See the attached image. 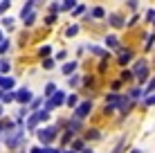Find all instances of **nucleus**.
<instances>
[{
	"mask_svg": "<svg viewBox=\"0 0 155 153\" xmlns=\"http://www.w3.org/2000/svg\"><path fill=\"white\" fill-rule=\"evenodd\" d=\"M25 135H27L25 126H16L14 131H9V133L5 135L2 140H0V144H2L7 151H14V153H18L20 149H25Z\"/></svg>",
	"mask_w": 155,
	"mask_h": 153,
	"instance_id": "f257e3e1",
	"label": "nucleus"
},
{
	"mask_svg": "<svg viewBox=\"0 0 155 153\" xmlns=\"http://www.w3.org/2000/svg\"><path fill=\"white\" fill-rule=\"evenodd\" d=\"M58 135H61V128H58L56 124L41 126V128L36 131V142H38L41 146H54V142L58 140Z\"/></svg>",
	"mask_w": 155,
	"mask_h": 153,
	"instance_id": "f03ea898",
	"label": "nucleus"
},
{
	"mask_svg": "<svg viewBox=\"0 0 155 153\" xmlns=\"http://www.w3.org/2000/svg\"><path fill=\"white\" fill-rule=\"evenodd\" d=\"M92 108H94V106H92V99H83V101H79V106L74 108L72 117H74V119H81V122H83L85 117H90Z\"/></svg>",
	"mask_w": 155,
	"mask_h": 153,
	"instance_id": "7ed1b4c3",
	"label": "nucleus"
},
{
	"mask_svg": "<svg viewBox=\"0 0 155 153\" xmlns=\"http://www.w3.org/2000/svg\"><path fill=\"white\" fill-rule=\"evenodd\" d=\"M14 92H16V104H18V106H29V104L34 101V92H31V88H27V86L18 88V90H14Z\"/></svg>",
	"mask_w": 155,
	"mask_h": 153,
	"instance_id": "20e7f679",
	"label": "nucleus"
},
{
	"mask_svg": "<svg viewBox=\"0 0 155 153\" xmlns=\"http://www.w3.org/2000/svg\"><path fill=\"white\" fill-rule=\"evenodd\" d=\"M133 77H137V81L140 83H144L148 79V65H146V61H137L135 63V68H133Z\"/></svg>",
	"mask_w": 155,
	"mask_h": 153,
	"instance_id": "39448f33",
	"label": "nucleus"
},
{
	"mask_svg": "<svg viewBox=\"0 0 155 153\" xmlns=\"http://www.w3.org/2000/svg\"><path fill=\"white\" fill-rule=\"evenodd\" d=\"M85 50L90 52V54H94V56H99V59H104V61H108L110 59V52H106L104 47H99V45H85Z\"/></svg>",
	"mask_w": 155,
	"mask_h": 153,
	"instance_id": "423d86ee",
	"label": "nucleus"
},
{
	"mask_svg": "<svg viewBox=\"0 0 155 153\" xmlns=\"http://www.w3.org/2000/svg\"><path fill=\"white\" fill-rule=\"evenodd\" d=\"M68 149H70V151H74V153H81V151H85V149H88V146H85V140L81 138V135H77V138H74V140L70 142V146H68Z\"/></svg>",
	"mask_w": 155,
	"mask_h": 153,
	"instance_id": "0eeeda50",
	"label": "nucleus"
},
{
	"mask_svg": "<svg viewBox=\"0 0 155 153\" xmlns=\"http://www.w3.org/2000/svg\"><path fill=\"white\" fill-rule=\"evenodd\" d=\"M14 86H16L14 77H0V90L2 92H14Z\"/></svg>",
	"mask_w": 155,
	"mask_h": 153,
	"instance_id": "6e6552de",
	"label": "nucleus"
},
{
	"mask_svg": "<svg viewBox=\"0 0 155 153\" xmlns=\"http://www.w3.org/2000/svg\"><path fill=\"white\" fill-rule=\"evenodd\" d=\"M77 68H79V61H68V63H63L61 72L65 77H72V75H77Z\"/></svg>",
	"mask_w": 155,
	"mask_h": 153,
	"instance_id": "1a4fd4ad",
	"label": "nucleus"
},
{
	"mask_svg": "<svg viewBox=\"0 0 155 153\" xmlns=\"http://www.w3.org/2000/svg\"><path fill=\"white\" fill-rule=\"evenodd\" d=\"M108 23L113 25V27H124L126 20H124V16H121V14H108Z\"/></svg>",
	"mask_w": 155,
	"mask_h": 153,
	"instance_id": "9d476101",
	"label": "nucleus"
},
{
	"mask_svg": "<svg viewBox=\"0 0 155 153\" xmlns=\"http://www.w3.org/2000/svg\"><path fill=\"white\" fill-rule=\"evenodd\" d=\"M36 56H38V59H52V45H41L38 50H36Z\"/></svg>",
	"mask_w": 155,
	"mask_h": 153,
	"instance_id": "9b49d317",
	"label": "nucleus"
},
{
	"mask_svg": "<svg viewBox=\"0 0 155 153\" xmlns=\"http://www.w3.org/2000/svg\"><path fill=\"white\" fill-rule=\"evenodd\" d=\"M0 27L12 32V29L16 27V18H12V16H2V18H0Z\"/></svg>",
	"mask_w": 155,
	"mask_h": 153,
	"instance_id": "f8f14e48",
	"label": "nucleus"
},
{
	"mask_svg": "<svg viewBox=\"0 0 155 153\" xmlns=\"http://www.w3.org/2000/svg\"><path fill=\"white\" fill-rule=\"evenodd\" d=\"M81 138H83L85 142H88V140H99V138H101V133H99V128H85Z\"/></svg>",
	"mask_w": 155,
	"mask_h": 153,
	"instance_id": "ddd939ff",
	"label": "nucleus"
},
{
	"mask_svg": "<svg viewBox=\"0 0 155 153\" xmlns=\"http://www.w3.org/2000/svg\"><path fill=\"white\" fill-rule=\"evenodd\" d=\"M9 70H12V61L7 56L0 59V77H9Z\"/></svg>",
	"mask_w": 155,
	"mask_h": 153,
	"instance_id": "4468645a",
	"label": "nucleus"
},
{
	"mask_svg": "<svg viewBox=\"0 0 155 153\" xmlns=\"http://www.w3.org/2000/svg\"><path fill=\"white\" fill-rule=\"evenodd\" d=\"M36 20H38V12H34V14H29L27 18H23V25H25L27 29H31V27L36 25Z\"/></svg>",
	"mask_w": 155,
	"mask_h": 153,
	"instance_id": "2eb2a0df",
	"label": "nucleus"
},
{
	"mask_svg": "<svg viewBox=\"0 0 155 153\" xmlns=\"http://www.w3.org/2000/svg\"><path fill=\"white\" fill-rule=\"evenodd\" d=\"M88 16H90L92 20H99V18H104V16H106V12H104V7H92V9L88 12Z\"/></svg>",
	"mask_w": 155,
	"mask_h": 153,
	"instance_id": "dca6fc26",
	"label": "nucleus"
},
{
	"mask_svg": "<svg viewBox=\"0 0 155 153\" xmlns=\"http://www.w3.org/2000/svg\"><path fill=\"white\" fill-rule=\"evenodd\" d=\"M106 47H110V50H119V38H117L115 34L106 36Z\"/></svg>",
	"mask_w": 155,
	"mask_h": 153,
	"instance_id": "f3484780",
	"label": "nucleus"
},
{
	"mask_svg": "<svg viewBox=\"0 0 155 153\" xmlns=\"http://www.w3.org/2000/svg\"><path fill=\"white\" fill-rule=\"evenodd\" d=\"M56 90H58V88H56V83H54V81H47V83H45V92H43V97H45V99H50Z\"/></svg>",
	"mask_w": 155,
	"mask_h": 153,
	"instance_id": "a211bd4d",
	"label": "nucleus"
},
{
	"mask_svg": "<svg viewBox=\"0 0 155 153\" xmlns=\"http://www.w3.org/2000/svg\"><path fill=\"white\" fill-rule=\"evenodd\" d=\"M9 50H12V38H5L2 43H0V59H5Z\"/></svg>",
	"mask_w": 155,
	"mask_h": 153,
	"instance_id": "6ab92c4d",
	"label": "nucleus"
},
{
	"mask_svg": "<svg viewBox=\"0 0 155 153\" xmlns=\"http://www.w3.org/2000/svg\"><path fill=\"white\" fill-rule=\"evenodd\" d=\"M130 59H133V50H121V52H119V63H121V65L128 63Z\"/></svg>",
	"mask_w": 155,
	"mask_h": 153,
	"instance_id": "aec40b11",
	"label": "nucleus"
},
{
	"mask_svg": "<svg viewBox=\"0 0 155 153\" xmlns=\"http://www.w3.org/2000/svg\"><path fill=\"white\" fill-rule=\"evenodd\" d=\"M68 86H70V88H79V86H81V75L68 77Z\"/></svg>",
	"mask_w": 155,
	"mask_h": 153,
	"instance_id": "412c9836",
	"label": "nucleus"
},
{
	"mask_svg": "<svg viewBox=\"0 0 155 153\" xmlns=\"http://www.w3.org/2000/svg\"><path fill=\"white\" fill-rule=\"evenodd\" d=\"M0 104H2V106H7V104H16V92H5Z\"/></svg>",
	"mask_w": 155,
	"mask_h": 153,
	"instance_id": "4be33fe9",
	"label": "nucleus"
},
{
	"mask_svg": "<svg viewBox=\"0 0 155 153\" xmlns=\"http://www.w3.org/2000/svg\"><path fill=\"white\" fill-rule=\"evenodd\" d=\"M79 2H74V0H65V2H61V12H70L72 14V9L77 7Z\"/></svg>",
	"mask_w": 155,
	"mask_h": 153,
	"instance_id": "5701e85b",
	"label": "nucleus"
},
{
	"mask_svg": "<svg viewBox=\"0 0 155 153\" xmlns=\"http://www.w3.org/2000/svg\"><path fill=\"white\" fill-rule=\"evenodd\" d=\"M65 106H70V108H77L79 106V97H77V95H68V99H65Z\"/></svg>",
	"mask_w": 155,
	"mask_h": 153,
	"instance_id": "b1692460",
	"label": "nucleus"
},
{
	"mask_svg": "<svg viewBox=\"0 0 155 153\" xmlns=\"http://www.w3.org/2000/svg\"><path fill=\"white\" fill-rule=\"evenodd\" d=\"M79 29H81V27H79L77 23H72L70 27L65 29V36H68V38H72V36H77V34H79Z\"/></svg>",
	"mask_w": 155,
	"mask_h": 153,
	"instance_id": "393cba45",
	"label": "nucleus"
},
{
	"mask_svg": "<svg viewBox=\"0 0 155 153\" xmlns=\"http://www.w3.org/2000/svg\"><path fill=\"white\" fill-rule=\"evenodd\" d=\"M36 115H38L41 124H43V122H50V119H52V113H50V110H45V108H43V110H38Z\"/></svg>",
	"mask_w": 155,
	"mask_h": 153,
	"instance_id": "a878e982",
	"label": "nucleus"
},
{
	"mask_svg": "<svg viewBox=\"0 0 155 153\" xmlns=\"http://www.w3.org/2000/svg\"><path fill=\"white\" fill-rule=\"evenodd\" d=\"M81 14H88V7H85L83 2H79L77 7L72 9V16H81Z\"/></svg>",
	"mask_w": 155,
	"mask_h": 153,
	"instance_id": "bb28decb",
	"label": "nucleus"
},
{
	"mask_svg": "<svg viewBox=\"0 0 155 153\" xmlns=\"http://www.w3.org/2000/svg\"><path fill=\"white\" fill-rule=\"evenodd\" d=\"M41 65H43V70H54L56 61H54V56H52V59H45V61H41Z\"/></svg>",
	"mask_w": 155,
	"mask_h": 153,
	"instance_id": "cd10ccee",
	"label": "nucleus"
},
{
	"mask_svg": "<svg viewBox=\"0 0 155 153\" xmlns=\"http://www.w3.org/2000/svg\"><path fill=\"white\" fill-rule=\"evenodd\" d=\"M12 5L14 2H9V0H2V2H0V18H2V14H7L9 9H12Z\"/></svg>",
	"mask_w": 155,
	"mask_h": 153,
	"instance_id": "c85d7f7f",
	"label": "nucleus"
},
{
	"mask_svg": "<svg viewBox=\"0 0 155 153\" xmlns=\"http://www.w3.org/2000/svg\"><path fill=\"white\" fill-rule=\"evenodd\" d=\"M47 12H50V14H58V12H61V2H50V5H47Z\"/></svg>",
	"mask_w": 155,
	"mask_h": 153,
	"instance_id": "c756f323",
	"label": "nucleus"
},
{
	"mask_svg": "<svg viewBox=\"0 0 155 153\" xmlns=\"http://www.w3.org/2000/svg\"><path fill=\"white\" fill-rule=\"evenodd\" d=\"M27 153H47V146L34 144V146H31V149H27Z\"/></svg>",
	"mask_w": 155,
	"mask_h": 153,
	"instance_id": "7c9ffc66",
	"label": "nucleus"
},
{
	"mask_svg": "<svg viewBox=\"0 0 155 153\" xmlns=\"http://www.w3.org/2000/svg\"><path fill=\"white\" fill-rule=\"evenodd\" d=\"M142 95H144V90H142V88H133V90L128 92V97H130V99H140Z\"/></svg>",
	"mask_w": 155,
	"mask_h": 153,
	"instance_id": "2f4dec72",
	"label": "nucleus"
},
{
	"mask_svg": "<svg viewBox=\"0 0 155 153\" xmlns=\"http://www.w3.org/2000/svg\"><path fill=\"white\" fill-rule=\"evenodd\" d=\"M56 14H50V16H45V25H47V27H52V25H56Z\"/></svg>",
	"mask_w": 155,
	"mask_h": 153,
	"instance_id": "473e14b6",
	"label": "nucleus"
},
{
	"mask_svg": "<svg viewBox=\"0 0 155 153\" xmlns=\"http://www.w3.org/2000/svg\"><path fill=\"white\" fill-rule=\"evenodd\" d=\"M65 56H68V52H65V50H61V52H56V54H54V61H63Z\"/></svg>",
	"mask_w": 155,
	"mask_h": 153,
	"instance_id": "72a5a7b5",
	"label": "nucleus"
},
{
	"mask_svg": "<svg viewBox=\"0 0 155 153\" xmlns=\"http://www.w3.org/2000/svg\"><path fill=\"white\" fill-rule=\"evenodd\" d=\"M119 77H121V81H128V79H133V72H130V70H124Z\"/></svg>",
	"mask_w": 155,
	"mask_h": 153,
	"instance_id": "f704fd0d",
	"label": "nucleus"
},
{
	"mask_svg": "<svg viewBox=\"0 0 155 153\" xmlns=\"http://www.w3.org/2000/svg\"><path fill=\"white\" fill-rule=\"evenodd\" d=\"M47 153H63L61 146H47Z\"/></svg>",
	"mask_w": 155,
	"mask_h": 153,
	"instance_id": "c9c22d12",
	"label": "nucleus"
},
{
	"mask_svg": "<svg viewBox=\"0 0 155 153\" xmlns=\"http://www.w3.org/2000/svg\"><path fill=\"white\" fill-rule=\"evenodd\" d=\"M128 5V9H133V12H135V9H137V5H140V2H126Z\"/></svg>",
	"mask_w": 155,
	"mask_h": 153,
	"instance_id": "e433bc0d",
	"label": "nucleus"
},
{
	"mask_svg": "<svg viewBox=\"0 0 155 153\" xmlns=\"http://www.w3.org/2000/svg\"><path fill=\"white\" fill-rule=\"evenodd\" d=\"M153 104H155V97H148L146 99V106H153Z\"/></svg>",
	"mask_w": 155,
	"mask_h": 153,
	"instance_id": "4c0bfd02",
	"label": "nucleus"
},
{
	"mask_svg": "<svg viewBox=\"0 0 155 153\" xmlns=\"http://www.w3.org/2000/svg\"><path fill=\"white\" fill-rule=\"evenodd\" d=\"M5 38H7V36H5V29H2V27H0V43H2V41H5Z\"/></svg>",
	"mask_w": 155,
	"mask_h": 153,
	"instance_id": "58836bf2",
	"label": "nucleus"
},
{
	"mask_svg": "<svg viewBox=\"0 0 155 153\" xmlns=\"http://www.w3.org/2000/svg\"><path fill=\"white\" fill-rule=\"evenodd\" d=\"M0 119H5V106L0 104Z\"/></svg>",
	"mask_w": 155,
	"mask_h": 153,
	"instance_id": "ea45409f",
	"label": "nucleus"
},
{
	"mask_svg": "<svg viewBox=\"0 0 155 153\" xmlns=\"http://www.w3.org/2000/svg\"><path fill=\"white\" fill-rule=\"evenodd\" d=\"M81 153H94L92 149H85V151H81Z\"/></svg>",
	"mask_w": 155,
	"mask_h": 153,
	"instance_id": "a19ab883",
	"label": "nucleus"
},
{
	"mask_svg": "<svg viewBox=\"0 0 155 153\" xmlns=\"http://www.w3.org/2000/svg\"><path fill=\"white\" fill-rule=\"evenodd\" d=\"M63 153H74V151H70V149H63Z\"/></svg>",
	"mask_w": 155,
	"mask_h": 153,
	"instance_id": "79ce46f5",
	"label": "nucleus"
},
{
	"mask_svg": "<svg viewBox=\"0 0 155 153\" xmlns=\"http://www.w3.org/2000/svg\"><path fill=\"white\" fill-rule=\"evenodd\" d=\"M2 95H5V92H2V90H0V101H2Z\"/></svg>",
	"mask_w": 155,
	"mask_h": 153,
	"instance_id": "37998d69",
	"label": "nucleus"
},
{
	"mask_svg": "<svg viewBox=\"0 0 155 153\" xmlns=\"http://www.w3.org/2000/svg\"><path fill=\"white\" fill-rule=\"evenodd\" d=\"M133 153H142V151H140V149H135V151H133Z\"/></svg>",
	"mask_w": 155,
	"mask_h": 153,
	"instance_id": "c03bdc74",
	"label": "nucleus"
},
{
	"mask_svg": "<svg viewBox=\"0 0 155 153\" xmlns=\"http://www.w3.org/2000/svg\"><path fill=\"white\" fill-rule=\"evenodd\" d=\"M18 153H27V151H25V149H20V151H18Z\"/></svg>",
	"mask_w": 155,
	"mask_h": 153,
	"instance_id": "a18cd8bd",
	"label": "nucleus"
},
{
	"mask_svg": "<svg viewBox=\"0 0 155 153\" xmlns=\"http://www.w3.org/2000/svg\"><path fill=\"white\" fill-rule=\"evenodd\" d=\"M0 151H2V146H0Z\"/></svg>",
	"mask_w": 155,
	"mask_h": 153,
	"instance_id": "49530a36",
	"label": "nucleus"
}]
</instances>
